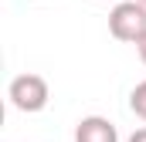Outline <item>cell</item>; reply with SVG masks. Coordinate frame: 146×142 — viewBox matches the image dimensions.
I'll return each mask as SVG.
<instances>
[{"instance_id": "1", "label": "cell", "mask_w": 146, "mask_h": 142, "mask_svg": "<svg viewBox=\"0 0 146 142\" xmlns=\"http://www.w3.org/2000/svg\"><path fill=\"white\" fill-rule=\"evenodd\" d=\"M109 34L122 44H136L146 34V7L139 0H119L109 10Z\"/></svg>"}, {"instance_id": "2", "label": "cell", "mask_w": 146, "mask_h": 142, "mask_svg": "<svg viewBox=\"0 0 146 142\" xmlns=\"http://www.w3.org/2000/svg\"><path fill=\"white\" fill-rule=\"evenodd\" d=\"M7 98H10V105L17 108V112H27V115H34L41 108L48 105V98H51V91H48V81L41 78V74H17L14 81H10V88H7Z\"/></svg>"}, {"instance_id": "3", "label": "cell", "mask_w": 146, "mask_h": 142, "mask_svg": "<svg viewBox=\"0 0 146 142\" xmlns=\"http://www.w3.org/2000/svg\"><path fill=\"white\" fill-rule=\"evenodd\" d=\"M75 142H119V132L109 118L102 115H85L75 125Z\"/></svg>"}, {"instance_id": "4", "label": "cell", "mask_w": 146, "mask_h": 142, "mask_svg": "<svg viewBox=\"0 0 146 142\" xmlns=\"http://www.w3.org/2000/svg\"><path fill=\"white\" fill-rule=\"evenodd\" d=\"M129 108L136 112V118L146 122V81H139V85L129 91Z\"/></svg>"}, {"instance_id": "5", "label": "cell", "mask_w": 146, "mask_h": 142, "mask_svg": "<svg viewBox=\"0 0 146 142\" xmlns=\"http://www.w3.org/2000/svg\"><path fill=\"white\" fill-rule=\"evenodd\" d=\"M136 54H139V61L146 64V34L139 37V41H136Z\"/></svg>"}, {"instance_id": "6", "label": "cell", "mask_w": 146, "mask_h": 142, "mask_svg": "<svg viewBox=\"0 0 146 142\" xmlns=\"http://www.w3.org/2000/svg\"><path fill=\"white\" fill-rule=\"evenodd\" d=\"M129 142H146V125H143V129H136V132L129 135Z\"/></svg>"}, {"instance_id": "7", "label": "cell", "mask_w": 146, "mask_h": 142, "mask_svg": "<svg viewBox=\"0 0 146 142\" xmlns=\"http://www.w3.org/2000/svg\"><path fill=\"white\" fill-rule=\"evenodd\" d=\"M139 3H143V7H146V0H139Z\"/></svg>"}, {"instance_id": "8", "label": "cell", "mask_w": 146, "mask_h": 142, "mask_svg": "<svg viewBox=\"0 0 146 142\" xmlns=\"http://www.w3.org/2000/svg\"><path fill=\"white\" fill-rule=\"evenodd\" d=\"M115 3H119V0H115Z\"/></svg>"}]
</instances>
